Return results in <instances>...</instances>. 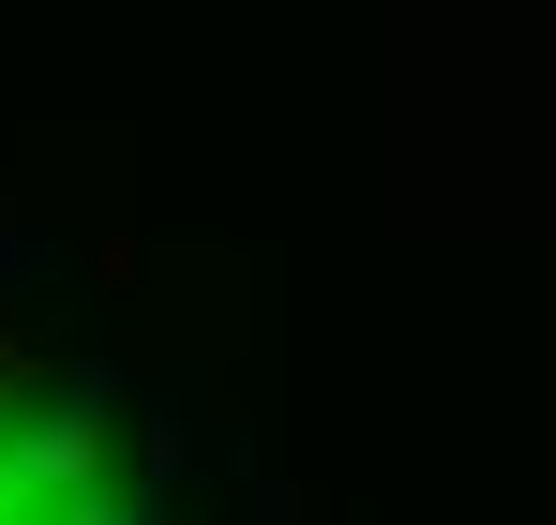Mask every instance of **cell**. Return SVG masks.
I'll list each match as a JSON object with an SVG mask.
<instances>
[{
	"label": "cell",
	"mask_w": 556,
	"mask_h": 525,
	"mask_svg": "<svg viewBox=\"0 0 556 525\" xmlns=\"http://www.w3.org/2000/svg\"><path fill=\"white\" fill-rule=\"evenodd\" d=\"M105 406H121V375H61V390L0 436V481H15L30 511H46V496H91L105 481Z\"/></svg>",
	"instance_id": "1"
},
{
	"label": "cell",
	"mask_w": 556,
	"mask_h": 525,
	"mask_svg": "<svg viewBox=\"0 0 556 525\" xmlns=\"http://www.w3.org/2000/svg\"><path fill=\"white\" fill-rule=\"evenodd\" d=\"M15 285H46V226H0V300Z\"/></svg>",
	"instance_id": "2"
},
{
	"label": "cell",
	"mask_w": 556,
	"mask_h": 525,
	"mask_svg": "<svg viewBox=\"0 0 556 525\" xmlns=\"http://www.w3.org/2000/svg\"><path fill=\"white\" fill-rule=\"evenodd\" d=\"M256 525H301V511H286V496H271V511H256Z\"/></svg>",
	"instance_id": "3"
}]
</instances>
